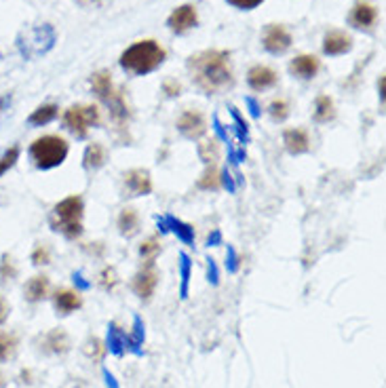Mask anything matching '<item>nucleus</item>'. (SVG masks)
<instances>
[{
	"instance_id": "nucleus-30",
	"label": "nucleus",
	"mask_w": 386,
	"mask_h": 388,
	"mask_svg": "<svg viewBox=\"0 0 386 388\" xmlns=\"http://www.w3.org/2000/svg\"><path fill=\"white\" fill-rule=\"evenodd\" d=\"M198 156H200V160L207 163V165L215 163V160H218V144H215L213 140H211V142L198 144Z\"/></svg>"
},
{
	"instance_id": "nucleus-24",
	"label": "nucleus",
	"mask_w": 386,
	"mask_h": 388,
	"mask_svg": "<svg viewBox=\"0 0 386 388\" xmlns=\"http://www.w3.org/2000/svg\"><path fill=\"white\" fill-rule=\"evenodd\" d=\"M45 346H47L49 352L64 354L70 348V340H68L64 330H53L51 334H47V338H45Z\"/></svg>"
},
{
	"instance_id": "nucleus-28",
	"label": "nucleus",
	"mask_w": 386,
	"mask_h": 388,
	"mask_svg": "<svg viewBox=\"0 0 386 388\" xmlns=\"http://www.w3.org/2000/svg\"><path fill=\"white\" fill-rule=\"evenodd\" d=\"M15 348H17V340H15V336L0 332V363L6 361V359H11L13 352H15Z\"/></svg>"
},
{
	"instance_id": "nucleus-19",
	"label": "nucleus",
	"mask_w": 386,
	"mask_h": 388,
	"mask_svg": "<svg viewBox=\"0 0 386 388\" xmlns=\"http://www.w3.org/2000/svg\"><path fill=\"white\" fill-rule=\"evenodd\" d=\"M283 144L290 154H304L310 150V138L304 129H288L283 133Z\"/></svg>"
},
{
	"instance_id": "nucleus-4",
	"label": "nucleus",
	"mask_w": 386,
	"mask_h": 388,
	"mask_svg": "<svg viewBox=\"0 0 386 388\" xmlns=\"http://www.w3.org/2000/svg\"><path fill=\"white\" fill-rule=\"evenodd\" d=\"M91 89H93V93L110 108L114 121L125 123V121L129 118V108H127V103H125V97H123V93L114 87L112 74H110L108 70H99V72H96V74L91 76Z\"/></svg>"
},
{
	"instance_id": "nucleus-15",
	"label": "nucleus",
	"mask_w": 386,
	"mask_h": 388,
	"mask_svg": "<svg viewBox=\"0 0 386 388\" xmlns=\"http://www.w3.org/2000/svg\"><path fill=\"white\" fill-rule=\"evenodd\" d=\"M277 72L268 66H253L247 74V83L251 89L255 91H264V89H270L273 85H277Z\"/></svg>"
},
{
	"instance_id": "nucleus-9",
	"label": "nucleus",
	"mask_w": 386,
	"mask_h": 388,
	"mask_svg": "<svg viewBox=\"0 0 386 388\" xmlns=\"http://www.w3.org/2000/svg\"><path fill=\"white\" fill-rule=\"evenodd\" d=\"M291 47V34L285 26L270 24L264 32V48L273 55H281Z\"/></svg>"
},
{
	"instance_id": "nucleus-37",
	"label": "nucleus",
	"mask_w": 386,
	"mask_h": 388,
	"mask_svg": "<svg viewBox=\"0 0 386 388\" xmlns=\"http://www.w3.org/2000/svg\"><path fill=\"white\" fill-rule=\"evenodd\" d=\"M226 266H228V270H230V272H237V270H239V255H237V251H235V247H233V245H228Z\"/></svg>"
},
{
	"instance_id": "nucleus-41",
	"label": "nucleus",
	"mask_w": 386,
	"mask_h": 388,
	"mask_svg": "<svg viewBox=\"0 0 386 388\" xmlns=\"http://www.w3.org/2000/svg\"><path fill=\"white\" fill-rule=\"evenodd\" d=\"M213 129H215V133L220 136V140H222V142H228V133L224 131V125L220 123V118H218V116L213 118Z\"/></svg>"
},
{
	"instance_id": "nucleus-26",
	"label": "nucleus",
	"mask_w": 386,
	"mask_h": 388,
	"mask_svg": "<svg viewBox=\"0 0 386 388\" xmlns=\"http://www.w3.org/2000/svg\"><path fill=\"white\" fill-rule=\"evenodd\" d=\"M196 186L200 188V190H213V188H218L220 186V173H218V169H215V165L211 163V165H207V171L203 173V178L196 182Z\"/></svg>"
},
{
	"instance_id": "nucleus-11",
	"label": "nucleus",
	"mask_w": 386,
	"mask_h": 388,
	"mask_svg": "<svg viewBox=\"0 0 386 388\" xmlns=\"http://www.w3.org/2000/svg\"><path fill=\"white\" fill-rule=\"evenodd\" d=\"M178 129L184 138L188 140H198L205 136L207 131V123H205V116L198 112V110H186L180 121H178Z\"/></svg>"
},
{
	"instance_id": "nucleus-10",
	"label": "nucleus",
	"mask_w": 386,
	"mask_h": 388,
	"mask_svg": "<svg viewBox=\"0 0 386 388\" xmlns=\"http://www.w3.org/2000/svg\"><path fill=\"white\" fill-rule=\"evenodd\" d=\"M169 28H171V32H176V34H186L188 30H193L196 28V24H198V15H196V9H194L193 4H182V6H178L171 15H169Z\"/></svg>"
},
{
	"instance_id": "nucleus-5",
	"label": "nucleus",
	"mask_w": 386,
	"mask_h": 388,
	"mask_svg": "<svg viewBox=\"0 0 386 388\" xmlns=\"http://www.w3.org/2000/svg\"><path fill=\"white\" fill-rule=\"evenodd\" d=\"M68 142L59 136H45L39 138L34 144L30 146V158L34 160V165L43 171L59 167L66 156H68Z\"/></svg>"
},
{
	"instance_id": "nucleus-7",
	"label": "nucleus",
	"mask_w": 386,
	"mask_h": 388,
	"mask_svg": "<svg viewBox=\"0 0 386 388\" xmlns=\"http://www.w3.org/2000/svg\"><path fill=\"white\" fill-rule=\"evenodd\" d=\"M53 43H55V32L51 26L45 24V26H36V28L28 30L19 39L17 47H19L24 57H36V55L47 53L49 48L53 47Z\"/></svg>"
},
{
	"instance_id": "nucleus-6",
	"label": "nucleus",
	"mask_w": 386,
	"mask_h": 388,
	"mask_svg": "<svg viewBox=\"0 0 386 388\" xmlns=\"http://www.w3.org/2000/svg\"><path fill=\"white\" fill-rule=\"evenodd\" d=\"M97 123H99V110H97L96 106H87V103L72 106L64 114L66 129L72 136H76L78 140H85L89 136V129L96 127Z\"/></svg>"
},
{
	"instance_id": "nucleus-43",
	"label": "nucleus",
	"mask_w": 386,
	"mask_h": 388,
	"mask_svg": "<svg viewBox=\"0 0 386 388\" xmlns=\"http://www.w3.org/2000/svg\"><path fill=\"white\" fill-rule=\"evenodd\" d=\"M209 262V281L211 283H218V266H215V260H207Z\"/></svg>"
},
{
	"instance_id": "nucleus-47",
	"label": "nucleus",
	"mask_w": 386,
	"mask_h": 388,
	"mask_svg": "<svg viewBox=\"0 0 386 388\" xmlns=\"http://www.w3.org/2000/svg\"><path fill=\"white\" fill-rule=\"evenodd\" d=\"M74 283H78L81 287H89V283H85V281H83V275H81V272H78V275H74Z\"/></svg>"
},
{
	"instance_id": "nucleus-12",
	"label": "nucleus",
	"mask_w": 386,
	"mask_h": 388,
	"mask_svg": "<svg viewBox=\"0 0 386 388\" xmlns=\"http://www.w3.org/2000/svg\"><path fill=\"white\" fill-rule=\"evenodd\" d=\"M378 19V9L370 2V0H357V4L350 11V26L359 28V30H370Z\"/></svg>"
},
{
	"instance_id": "nucleus-35",
	"label": "nucleus",
	"mask_w": 386,
	"mask_h": 388,
	"mask_svg": "<svg viewBox=\"0 0 386 388\" xmlns=\"http://www.w3.org/2000/svg\"><path fill=\"white\" fill-rule=\"evenodd\" d=\"M49 260H51V253H49L47 247H36V249H34V253H32V262H34L36 266H41V264H49Z\"/></svg>"
},
{
	"instance_id": "nucleus-21",
	"label": "nucleus",
	"mask_w": 386,
	"mask_h": 388,
	"mask_svg": "<svg viewBox=\"0 0 386 388\" xmlns=\"http://www.w3.org/2000/svg\"><path fill=\"white\" fill-rule=\"evenodd\" d=\"M118 230L127 239L138 235V230H140V215H138V211L133 207H127V209L121 211V215H118Z\"/></svg>"
},
{
	"instance_id": "nucleus-39",
	"label": "nucleus",
	"mask_w": 386,
	"mask_h": 388,
	"mask_svg": "<svg viewBox=\"0 0 386 388\" xmlns=\"http://www.w3.org/2000/svg\"><path fill=\"white\" fill-rule=\"evenodd\" d=\"M220 182L224 184V188H226V190H230V193H235V190H237V186H235V182H233V178H230L228 169H224V173H222Z\"/></svg>"
},
{
	"instance_id": "nucleus-48",
	"label": "nucleus",
	"mask_w": 386,
	"mask_h": 388,
	"mask_svg": "<svg viewBox=\"0 0 386 388\" xmlns=\"http://www.w3.org/2000/svg\"><path fill=\"white\" fill-rule=\"evenodd\" d=\"M78 2H83V4H85V2H96V0H78Z\"/></svg>"
},
{
	"instance_id": "nucleus-42",
	"label": "nucleus",
	"mask_w": 386,
	"mask_h": 388,
	"mask_svg": "<svg viewBox=\"0 0 386 388\" xmlns=\"http://www.w3.org/2000/svg\"><path fill=\"white\" fill-rule=\"evenodd\" d=\"M6 319H9V304H6V300L0 295V325H2Z\"/></svg>"
},
{
	"instance_id": "nucleus-27",
	"label": "nucleus",
	"mask_w": 386,
	"mask_h": 388,
	"mask_svg": "<svg viewBox=\"0 0 386 388\" xmlns=\"http://www.w3.org/2000/svg\"><path fill=\"white\" fill-rule=\"evenodd\" d=\"M191 270H193V262H191L188 253H180V272H182V297H186V295H188Z\"/></svg>"
},
{
	"instance_id": "nucleus-38",
	"label": "nucleus",
	"mask_w": 386,
	"mask_h": 388,
	"mask_svg": "<svg viewBox=\"0 0 386 388\" xmlns=\"http://www.w3.org/2000/svg\"><path fill=\"white\" fill-rule=\"evenodd\" d=\"M101 277H103V281H101V283H103V287H106V290H110V287H114V285H116V272H114V268H106Z\"/></svg>"
},
{
	"instance_id": "nucleus-32",
	"label": "nucleus",
	"mask_w": 386,
	"mask_h": 388,
	"mask_svg": "<svg viewBox=\"0 0 386 388\" xmlns=\"http://www.w3.org/2000/svg\"><path fill=\"white\" fill-rule=\"evenodd\" d=\"M270 116H273L275 121L283 123V121L290 116V106H288V101H283V99L273 101V103H270Z\"/></svg>"
},
{
	"instance_id": "nucleus-23",
	"label": "nucleus",
	"mask_w": 386,
	"mask_h": 388,
	"mask_svg": "<svg viewBox=\"0 0 386 388\" xmlns=\"http://www.w3.org/2000/svg\"><path fill=\"white\" fill-rule=\"evenodd\" d=\"M59 114V108L55 103H47V106H41L36 108L30 116H28V123L34 125V127H43V125H49L57 118Z\"/></svg>"
},
{
	"instance_id": "nucleus-20",
	"label": "nucleus",
	"mask_w": 386,
	"mask_h": 388,
	"mask_svg": "<svg viewBox=\"0 0 386 388\" xmlns=\"http://www.w3.org/2000/svg\"><path fill=\"white\" fill-rule=\"evenodd\" d=\"M49 290H51V283H49L47 277H43V275H39V277H32L28 283H26V300L28 302H32V304H36V302H41V300H45L49 295Z\"/></svg>"
},
{
	"instance_id": "nucleus-33",
	"label": "nucleus",
	"mask_w": 386,
	"mask_h": 388,
	"mask_svg": "<svg viewBox=\"0 0 386 388\" xmlns=\"http://www.w3.org/2000/svg\"><path fill=\"white\" fill-rule=\"evenodd\" d=\"M230 114H233V118H235V123H237V129H239V138H241V142H247V140H249V125L243 121V116L239 114V110H237V108H230Z\"/></svg>"
},
{
	"instance_id": "nucleus-46",
	"label": "nucleus",
	"mask_w": 386,
	"mask_h": 388,
	"mask_svg": "<svg viewBox=\"0 0 386 388\" xmlns=\"http://www.w3.org/2000/svg\"><path fill=\"white\" fill-rule=\"evenodd\" d=\"M9 103H11V96H2L0 97V114L9 108Z\"/></svg>"
},
{
	"instance_id": "nucleus-17",
	"label": "nucleus",
	"mask_w": 386,
	"mask_h": 388,
	"mask_svg": "<svg viewBox=\"0 0 386 388\" xmlns=\"http://www.w3.org/2000/svg\"><path fill=\"white\" fill-rule=\"evenodd\" d=\"M290 70L291 74H295V76H300V78H304V81L315 78L317 72H319V59H317L315 55H300V57H295V59L291 61Z\"/></svg>"
},
{
	"instance_id": "nucleus-22",
	"label": "nucleus",
	"mask_w": 386,
	"mask_h": 388,
	"mask_svg": "<svg viewBox=\"0 0 386 388\" xmlns=\"http://www.w3.org/2000/svg\"><path fill=\"white\" fill-rule=\"evenodd\" d=\"M83 165L87 171H97L106 165V148L101 144L87 146L85 156H83Z\"/></svg>"
},
{
	"instance_id": "nucleus-36",
	"label": "nucleus",
	"mask_w": 386,
	"mask_h": 388,
	"mask_svg": "<svg viewBox=\"0 0 386 388\" xmlns=\"http://www.w3.org/2000/svg\"><path fill=\"white\" fill-rule=\"evenodd\" d=\"M228 4H233L235 9H241V11H251L255 9L258 4H262L264 0H226Z\"/></svg>"
},
{
	"instance_id": "nucleus-18",
	"label": "nucleus",
	"mask_w": 386,
	"mask_h": 388,
	"mask_svg": "<svg viewBox=\"0 0 386 388\" xmlns=\"http://www.w3.org/2000/svg\"><path fill=\"white\" fill-rule=\"evenodd\" d=\"M53 302H55V308H57L59 315H70V312H74V310H78L83 306L81 293L70 290L57 291L55 297H53Z\"/></svg>"
},
{
	"instance_id": "nucleus-1",
	"label": "nucleus",
	"mask_w": 386,
	"mask_h": 388,
	"mask_svg": "<svg viewBox=\"0 0 386 388\" xmlns=\"http://www.w3.org/2000/svg\"><path fill=\"white\" fill-rule=\"evenodd\" d=\"M188 70L193 74L194 85L205 96H215L233 87V68L228 51H200L188 59Z\"/></svg>"
},
{
	"instance_id": "nucleus-8",
	"label": "nucleus",
	"mask_w": 386,
	"mask_h": 388,
	"mask_svg": "<svg viewBox=\"0 0 386 388\" xmlns=\"http://www.w3.org/2000/svg\"><path fill=\"white\" fill-rule=\"evenodd\" d=\"M158 285V270L154 260H146L144 266L138 270V275L133 277V291L140 295V300L148 302L152 297V293Z\"/></svg>"
},
{
	"instance_id": "nucleus-34",
	"label": "nucleus",
	"mask_w": 386,
	"mask_h": 388,
	"mask_svg": "<svg viewBox=\"0 0 386 388\" xmlns=\"http://www.w3.org/2000/svg\"><path fill=\"white\" fill-rule=\"evenodd\" d=\"M0 277H2V281H6V279H13V277H15V268H13L11 257H9L6 253L2 255V262H0Z\"/></svg>"
},
{
	"instance_id": "nucleus-45",
	"label": "nucleus",
	"mask_w": 386,
	"mask_h": 388,
	"mask_svg": "<svg viewBox=\"0 0 386 388\" xmlns=\"http://www.w3.org/2000/svg\"><path fill=\"white\" fill-rule=\"evenodd\" d=\"M220 241H222V235H220V230H213V235H209V239H207V245H209V247H211V245L215 247V245H218Z\"/></svg>"
},
{
	"instance_id": "nucleus-31",
	"label": "nucleus",
	"mask_w": 386,
	"mask_h": 388,
	"mask_svg": "<svg viewBox=\"0 0 386 388\" xmlns=\"http://www.w3.org/2000/svg\"><path fill=\"white\" fill-rule=\"evenodd\" d=\"M158 253H161V242H158L156 237H150V239L142 242V247H140V255H142L144 260H156Z\"/></svg>"
},
{
	"instance_id": "nucleus-16",
	"label": "nucleus",
	"mask_w": 386,
	"mask_h": 388,
	"mask_svg": "<svg viewBox=\"0 0 386 388\" xmlns=\"http://www.w3.org/2000/svg\"><path fill=\"white\" fill-rule=\"evenodd\" d=\"M350 48H352V39L346 32H342V30H332L323 39L325 55H344Z\"/></svg>"
},
{
	"instance_id": "nucleus-25",
	"label": "nucleus",
	"mask_w": 386,
	"mask_h": 388,
	"mask_svg": "<svg viewBox=\"0 0 386 388\" xmlns=\"http://www.w3.org/2000/svg\"><path fill=\"white\" fill-rule=\"evenodd\" d=\"M336 116V110H334V101L332 97L321 96L317 97V103H315V121L317 123H327Z\"/></svg>"
},
{
	"instance_id": "nucleus-44",
	"label": "nucleus",
	"mask_w": 386,
	"mask_h": 388,
	"mask_svg": "<svg viewBox=\"0 0 386 388\" xmlns=\"http://www.w3.org/2000/svg\"><path fill=\"white\" fill-rule=\"evenodd\" d=\"M247 103H249V112H251V116H253V118H258V116H260V106L255 103V99H251V97H249V99H247Z\"/></svg>"
},
{
	"instance_id": "nucleus-40",
	"label": "nucleus",
	"mask_w": 386,
	"mask_h": 388,
	"mask_svg": "<svg viewBox=\"0 0 386 388\" xmlns=\"http://www.w3.org/2000/svg\"><path fill=\"white\" fill-rule=\"evenodd\" d=\"M165 91H167V96L169 97H176L180 96L182 87H180V83H176V81H167V83H165Z\"/></svg>"
},
{
	"instance_id": "nucleus-13",
	"label": "nucleus",
	"mask_w": 386,
	"mask_h": 388,
	"mask_svg": "<svg viewBox=\"0 0 386 388\" xmlns=\"http://www.w3.org/2000/svg\"><path fill=\"white\" fill-rule=\"evenodd\" d=\"M125 190L127 196H146L152 193V178L146 169H131L125 173Z\"/></svg>"
},
{
	"instance_id": "nucleus-14",
	"label": "nucleus",
	"mask_w": 386,
	"mask_h": 388,
	"mask_svg": "<svg viewBox=\"0 0 386 388\" xmlns=\"http://www.w3.org/2000/svg\"><path fill=\"white\" fill-rule=\"evenodd\" d=\"M158 230H161V233H173L180 241L186 242V245H193L194 242L193 226L186 224V222H182V220H178V218H173V215H163V218H158Z\"/></svg>"
},
{
	"instance_id": "nucleus-3",
	"label": "nucleus",
	"mask_w": 386,
	"mask_h": 388,
	"mask_svg": "<svg viewBox=\"0 0 386 388\" xmlns=\"http://www.w3.org/2000/svg\"><path fill=\"white\" fill-rule=\"evenodd\" d=\"M83 215H85V203L81 196L74 194L53 207L49 224L55 233L74 241L83 235Z\"/></svg>"
},
{
	"instance_id": "nucleus-2",
	"label": "nucleus",
	"mask_w": 386,
	"mask_h": 388,
	"mask_svg": "<svg viewBox=\"0 0 386 388\" xmlns=\"http://www.w3.org/2000/svg\"><path fill=\"white\" fill-rule=\"evenodd\" d=\"M165 48L156 41H140L121 55V68L133 76H146L165 61Z\"/></svg>"
},
{
	"instance_id": "nucleus-29",
	"label": "nucleus",
	"mask_w": 386,
	"mask_h": 388,
	"mask_svg": "<svg viewBox=\"0 0 386 388\" xmlns=\"http://www.w3.org/2000/svg\"><path fill=\"white\" fill-rule=\"evenodd\" d=\"M19 152H21V150H19L17 146H13V148H9V150L0 156V178H2V175L19 160Z\"/></svg>"
}]
</instances>
